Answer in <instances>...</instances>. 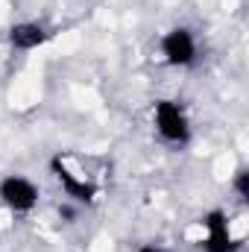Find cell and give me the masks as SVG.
<instances>
[{"instance_id":"cell-1","label":"cell","mask_w":249,"mask_h":252,"mask_svg":"<svg viewBox=\"0 0 249 252\" xmlns=\"http://www.w3.org/2000/svg\"><path fill=\"white\" fill-rule=\"evenodd\" d=\"M153 126H156V135L170 147H187L193 141L190 115L173 97H161L153 103Z\"/></svg>"},{"instance_id":"cell-2","label":"cell","mask_w":249,"mask_h":252,"mask_svg":"<svg viewBox=\"0 0 249 252\" xmlns=\"http://www.w3.org/2000/svg\"><path fill=\"white\" fill-rule=\"evenodd\" d=\"M158 53H161V62L164 64L185 70L190 64H196V59H199V41H196L190 27L179 24V27H170L158 38Z\"/></svg>"},{"instance_id":"cell-3","label":"cell","mask_w":249,"mask_h":252,"mask_svg":"<svg viewBox=\"0 0 249 252\" xmlns=\"http://www.w3.org/2000/svg\"><path fill=\"white\" fill-rule=\"evenodd\" d=\"M38 199H41V190L38 185L24 176V173H6L0 179V202L6 211L12 214H30L38 208Z\"/></svg>"},{"instance_id":"cell-4","label":"cell","mask_w":249,"mask_h":252,"mask_svg":"<svg viewBox=\"0 0 249 252\" xmlns=\"http://www.w3.org/2000/svg\"><path fill=\"white\" fill-rule=\"evenodd\" d=\"M202 252H238L241 250V238L232 229V220L223 208H211L202 217Z\"/></svg>"},{"instance_id":"cell-5","label":"cell","mask_w":249,"mask_h":252,"mask_svg":"<svg viewBox=\"0 0 249 252\" xmlns=\"http://www.w3.org/2000/svg\"><path fill=\"white\" fill-rule=\"evenodd\" d=\"M53 176H56V182L62 185V190L70 196V199H76V202H85V205H91V202H97V196H100V188L85 176V173H79V170H73L70 167V161L67 158H53Z\"/></svg>"},{"instance_id":"cell-6","label":"cell","mask_w":249,"mask_h":252,"mask_svg":"<svg viewBox=\"0 0 249 252\" xmlns=\"http://www.w3.org/2000/svg\"><path fill=\"white\" fill-rule=\"evenodd\" d=\"M47 38H50V32L38 21H18L9 27V44H12V50H21V53H32V50L44 47Z\"/></svg>"},{"instance_id":"cell-7","label":"cell","mask_w":249,"mask_h":252,"mask_svg":"<svg viewBox=\"0 0 249 252\" xmlns=\"http://www.w3.org/2000/svg\"><path fill=\"white\" fill-rule=\"evenodd\" d=\"M232 188H235V196L241 202L249 199V167H238L235 176H232Z\"/></svg>"},{"instance_id":"cell-8","label":"cell","mask_w":249,"mask_h":252,"mask_svg":"<svg viewBox=\"0 0 249 252\" xmlns=\"http://www.w3.org/2000/svg\"><path fill=\"white\" fill-rule=\"evenodd\" d=\"M135 252H164V250H161L158 244H141V247H138Z\"/></svg>"}]
</instances>
